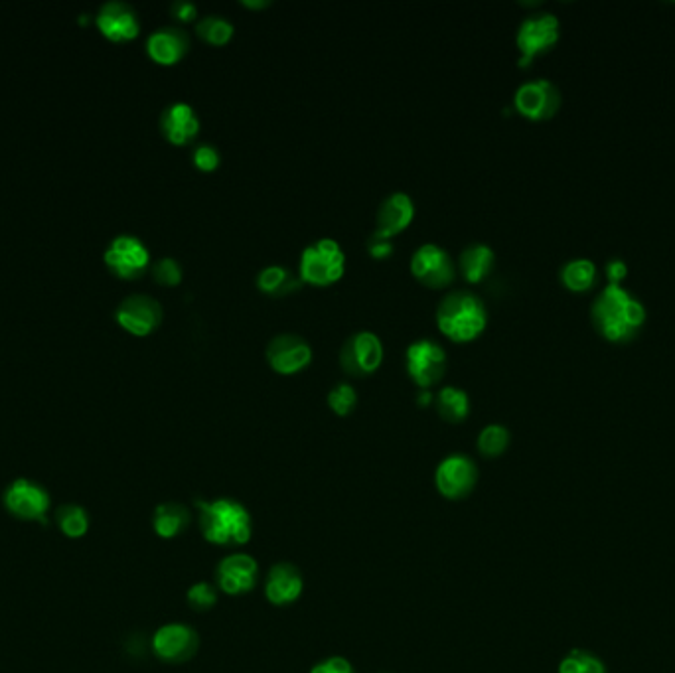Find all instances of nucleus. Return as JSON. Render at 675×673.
<instances>
[{
  "label": "nucleus",
  "mask_w": 675,
  "mask_h": 673,
  "mask_svg": "<svg viewBox=\"0 0 675 673\" xmlns=\"http://www.w3.org/2000/svg\"><path fill=\"white\" fill-rule=\"evenodd\" d=\"M216 602H218V591L210 583H196L188 591V604L198 612L212 610L216 606Z\"/></svg>",
  "instance_id": "473e14b6"
},
{
  "label": "nucleus",
  "mask_w": 675,
  "mask_h": 673,
  "mask_svg": "<svg viewBox=\"0 0 675 673\" xmlns=\"http://www.w3.org/2000/svg\"><path fill=\"white\" fill-rule=\"evenodd\" d=\"M150 60L160 66H174L190 52V36L174 26L154 30L147 40Z\"/></svg>",
  "instance_id": "aec40b11"
},
{
  "label": "nucleus",
  "mask_w": 675,
  "mask_h": 673,
  "mask_svg": "<svg viewBox=\"0 0 675 673\" xmlns=\"http://www.w3.org/2000/svg\"><path fill=\"white\" fill-rule=\"evenodd\" d=\"M368 251L374 259H389L393 255V241L391 239H377L370 237Z\"/></svg>",
  "instance_id": "e433bc0d"
},
{
  "label": "nucleus",
  "mask_w": 675,
  "mask_h": 673,
  "mask_svg": "<svg viewBox=\"0 0 675 673\" xmlns=\"http://www.w3.org/2000/svg\"><path fill=\"white\" fill-rule=\"evenodd\" d=\"M559 20L551 12H537L527 16L518 28L516 44L520 48V66L527 68L533 58L551 50L559 40Z\"/></svg>",
  "instance_id": "0eeeda50"
},
{
  "label": "nucleus",
  "mask_w": 675,
  "mask_h": 673,
  "mask_svg": "<svg viewBox=\"0 0 675 673\" xmlns=\"http://www.w3.org/2000/svg\"><path fill=\"white\" fill-rule=\"evenodd\" d=\"M152 277L162 287H176L182 283V265L172 257H162L152 265Z\"/></svg>",
  "instance_id": "2f4dec72"
},
{
  "label": "nucleus",
  "mask_w": 675,
  "mask_h": 673,
  "mask_svg": "<svg viewBox=\"0 0 675 673\" xmlns=\"http://www.w3.org/2000/svg\"><path fill=\"white\" fill-rule=\"evenodd\" d=\"M233 32H235L233 24L220 14H208L196 22L198 38H202L210 46L222 48L225 44H229L233 38Z\"/></svg>",
  "instance_id": "bb28decb"
},
{
  "label": "nucleus",
  "mask_w": 675,
  "mask_h": 673,
  "mask_svg": "<svg viewBox=\"0 0 675 673\" xmlns=\"http://www.w3.org/2000/svg\"><path fill=\"white\" fill-rule=\"evenodd\" d=\"M239 4L245 6V8H251V10H263V8L271 6V0H241Z\"/></svg>",
  "instance_id": "58836bf2"
},
{
  "label": "nucleus",
  "mask_w": 675,
  "mask_h": 673,
  "mask_svg": "<svg viewBox=\"0 0 675 673\" xmlns=\"http://www.w3.org/2000/svg\"><path fill=\"white\" fill-rule=\"evenodd\" d=\"M160 131L176 147L190 145L200 135V117L192 105L176 101L160 115Z\"/></svg>",
  "instance_id": "6ab92c4d"
},
{
  "label": "nucleus",
  "mask_w": 675,
  "mask_h": 673,
  "mask_svg": "<svg viewBox=\"0 0 675 673\" xmlns=\"http://www.w3.org/2000/svg\"><path fill=\"white\" fill-rule=\"evenodd\" d=\"M383 356L385 352L379 336L370 330H360L344 342L340 350V366L344 374L368 377L379 370Z\"/></svg>",
  "instance_id": "6e6552de"
},
{
  "label": "nucleus",
  "mask_w": 675,
  "mask_h": 673,
  "mask_svg": "<svg viewBox=\"0 0 675 673\" xmlns=\"http://www.w3.org/2000/svg\"><path fill=\"white\" fill-rule=\"evenodd\" d=\"M267 362L277 374H299L310 366L312 348L299 334H279L267 344Z\"/></svg>",
  "instance_id": "ddd939ff"
},
{
  "label": "nucleus",
  "mask_w": 675,
  "mask_h": 673,
  "mask_svg": "<svg viewBox=\"0 0 675 673\" xmlns=\"http://www.w3.org/2000/svg\"><path fill=\"white\" fill-rule=\"evenodd\" d=\"M510 447V431L504 425H488L478 435V450L486 458H496Z\"/></svg>",
  "instance_id": "c85d7f7f"
},
{
  "label": "nucleus",
  "mask_w": 675,
  "mask_h": 673,
  "mask_svg": "<svg viewBox=\"0 0 675 673\" xmlns=\"http://www.w3.org/2000/svg\"><path fill=\"white\" fill-rule=\"evenodd\" d=\"M170 14L180 22H192L198 16V6L188 0H176L170 6Z\"/></svg>",
  "instance_id": "f704fd0d"
},
{
  "label": "nucleus",
  "mask_w": 675,
  "mask_h": 673,
  "mask_svg": "<svg viewBox=\"0 0 675 673\" xmlns=\"http://www.w3.org/2000/svg\"><path fill=\"white\" fill-rule=\"evenodd\" d=\"M405 362H407V374L411 375L415 385L423 389L437 385L445 377L447 368H449V356L445 348L439 342L429 340V338H421L409 344Z\"/></svg>",
  "instance_id": "39448f33"
},
{
  "label": "nucleus",
  "mask_w": 675,
  "mask_h": 673,
  "mask_svg": "<svg viewBox=\"0 0 675 673\" xmlns=\"http://www.w3.org/2000/svg\"><path fill=\"white\" fill-rule=\"evenodd\" d=\"M257 579H259L257 561L245 553H233L225 557L218 567V585L231 597L253 591Z\"/></svg>",
  "instance_id": "a211bd4d"
},
{
  "label": "nucleus",
  "mask_w": 675,
  "mask_h": 673,
  "mask_svg": "<svg viewBox=\"0 0 675 673\" xmlns=\"http://www.w3.org/2000/svg\"><path fill=\"white\" fill-rule=\"evenodd\" d=\"M561 281L575 293L589 291L597 281V265L591 259H573L563 265Z\"/></svg>",
  "instance_id": "a878e982"
},
{
  "label": "nucleus",
  "mask_w": 675,
  "mask_h": 673,
  "mask_svg": "<svg viewBox=\"0 0 675 673\" xmlns=\"http://www.w3.org/2000/svg\"><path fill=\"white\" fill-rule=\"evenodd\" d=\"M435 401V397L429 393V391H423L419 397H417V403L421 405V407H427V405H431Z\"/></svg>",
  "instance_id": "ea45409f"
},
{
  "label": "nucleus",
  "mask_w": 675,
  "mask_h": 673,
  "mask_svg": "<svg viewBox=\"0 0 675 673\" xmlns=\"http://www.w3.org/2000/svg\"><path fill=\"white\" fill-rule=\"evenodd\" d=\"M107 267L123 279H137L149 269V247L137 235H117L105 249Z\"/></svg>",
  "instance_id": "9d476101"
},
{
  "label": "nucleus",
  "mask_w": 675,
  "mask_h": 673,
  "mask_svg": "<svg viewBox=\"0 0 675 673\" xmlns=\"http://www.w3.org/2000/svg\"><path fill=\"white\" fill-rule=\"evenodd\" d=\"M415 218V202L405 192H395L387 196L375 218V229L372 237L377 239H393L401 231H405Z\"/></svg>",
  "instance_id": "f3484780"
},
{
  "label": "nucleus",
  "mask_w": 675,
  "mask_h": 673,
  "mask_svg": "<svg viewBox=\"0 0 675 673\" xmlns=\"http://www.w3.org/2000/svg\"><path fill=\"white\" fill-rule=\"evenodd\" d=\"M310 673H354V668L344 658H330L314 666Z\"/></svg>",
  "instance_id": "c9c22d12"
},
{
  "label": "nucleus",
  "mask_w": 675,
  "mask_h": 673,
  "mask_svg": "<svg viewBox=\"0 0 675 673\" xmlns=\"http://www.w3.org/2000/svg\"><path fill=\"white\" fill-rule=\"evenodd\" d=\"M356 403H358V393H356L354 385H350L346 381L334 385L328 393V405L340 417L350 415L356 409Z\"/></svg>",
  "instance_id": "7c9ffc66"
},
{
  "label": "nucleus",
  "mask_w": 675,
  "mask_h": 673,
  "mask_svg": "<svg viewBox=\"0 0 675 673\" xmlns=\"http://www.w3.org/2000/svg\"><path fill=\"white\" fill-rule=\"evenodd\" d=\"M514 105L520 115L531 121L551 119L561 107V91L549 79L527 81L518 87Z\"/></svg>",
  "instance_id": "9b49d317"
},
{
  "label": "nucleus",
  "mask_w": 675,
  "mask_h": 673,
  "mask_svg": "<svg viewBox=\"0 0 675 673\" xmlns=\"http://www.w3.org/2000/svg\"><path fill=\"white\" fill-rule=\"evenodd\" d=\"M162 316L164 312L160 302L141 293L129 295L127 299L121 300L115 312L117 322L135 336H149L150 332H154L160 326Z\"/></svg>",
  "instance_id": "2eb2a0df"
},
{
  "label": "nucleus",
  "mask_w": 675,
  "mask_h": 673,
  "mask_svg": "<svg viewBox=\"0 0 675 673\" xmlns=\"http://www.w3.org/2000/svg\"><path fill=\"white\" fill-rule=\"evenodd\" d=\"M302 593V575L291 563H279L269 571L265 595L275 606H285L299 599Z\"/></svg>",
  "instance_id": "412c9836"
},
{
  "label": "nucleus",
  "mask_w": 675,
  "mask_h": 673,
  "mask_svg": "<svg viewBox=\"0 0 675 673\" xmlns=\"http://www.w3.org/2000/svg\"><path fill=\"white\" fill-rule=\"evenodd\" d=\"M95 24L103 36L113 42L133 40L141 32V22L135 8L121 0L105 2L95 14Z\"/></svg>",
  "instance_id": "dca6fc26"
},
{
  "label": "nucleus",
  "mask_w": 675,
  "mask_h": 673,
  "mask_svg": "<svg viewBox=\"0 0 675 673\" xmlns=\"http://www.w3.org/2000/svg\"><path fill=\"white\" fill-rule=\"evenodd\" d=\"M190 524H192L190 510L186 506L174 504V502L160 504L154 510V516H152V527H154L156 535L162 537V539H172V537L184 533L190 527Z\"/></svg>",
  "instance_id": "b1692460"
},
{
  "label": "nucleus",
  "mask_w": 675,
  "mask_h": 673,
  "mask_svg": "<svg viewBox=\"0 0 675 673\" xmlns=\"http://www.w3.org/2000/svg\"><path fill=\"white\" fill-rule=\"evenodd\" d=\"M559 673H606V668L591 652L573 650L561 660Z\"/></svg>",
  "instance_id": "c756f323"
},
{
  "label": "nucleus",
  "mask_w": 675,
  "mask_h": 673,
  "mask_svg": "<svg viewBox=\"0 0 675 673\" xmlns=\"http://www.w3.org/2000/svg\"><path fill=\"white\" fill-rule=\"evenodd\" d=\"M606 273H608V279H610V283H614V285H620V283L626 279V275H628V267H626V263H624V261H620V259H614V261H610V263H608V267H606Z\"/></svg>",
  "instance_id": "4c0bfd02"
},
{
  "label": "nucleus",
  "mask_w": 675,
  "mask_h": 673,
  "mask_svg": "<svg viewBox=\"0 0 675 673\" xmlns=\"http://www.w3.org/2000/svg\"><path fill=\"white\" fill-rule=\"evenodd\" d=\"M437 326L452 342H472L488 326V310L470 291H452L437 306Z\"/></svg>",
  "instance_id": "7ed1b4c3"
},
{
  "label": "nucleus",
  "mask_w": 675,
  "mask_h": 673,
  "mask_svg": "<svg viewBox=\"0 0 675 673\" xmlns=\"http://www.w3.org/2000/svg\"><path fill=\"white\" fill-rule=\"evenodd\" d=\"M302 279L283 265H269L257 275V289L269 297H287L297 293Z\"/></svg>",
  "instance_id": "5701e85b"
},
{
  "label": "nucleus",
  "mask_w": 675,
  "mask_h": 673,
  "mask_svg": "<svg viewBox=\"0 0 675 673\" xmlns=\"http://www.w3.org/2000/svg\"><path fill=\"white\" fill-rule=\"evenodd\" d=\"M435 405H437V411H439L441 419H445L447 423H452V425H458V423L466 421V417L470 413L468 393L460 387H454V385L443 387L439 391V395L435 397Z\"/></svg>",
  "instance_id": "393cba45"
},
{
  "label": "nucleus",
  "mask_w": 675,
  "mask_h": 673,
  "mask_svg": "<svg viewBox=\"0 0 675 673\" xmlns=\"http://www.w3.org/2000/svg\"><path fill=\"white\" fill-rule=\"evenodd\" d=\"M413 277L427 289H447L456 279V265L449 251L437 243H423L411 257Z\"/></svg>",
  "instance_id": "423d86ee"
},
{
  "label": "nucleus",
  "mask_w": 675,
  "mask_h": 673,
  "mask_svg": "<svg viewBox=\"0 0 675 673\" xmlns=\"http://www.w3.org/2000/svg\"><path fill=\"white\" fill-rule=\"evenodd\" d=\"M192 162L202 172H214L220 166L222 156H220V152H218L216 147H212V145H200V147H196L194 154H192Z\"/></svg>",
  "instance_id": "72a5a7b5"
},
{
  "label": "nucleus",
  "mask_w": 675,
  "mask_h": 673,
  "mask_svg": "<svg viewBox=\"0 0 675 673\" xmlns=\"http://www.w3.org/2000/svg\"><path fill=\"white\" fill-rule=\"evenodd\" d=\"M593 320L600 334L612 342L632 340L646 322V308L622 285H606L593 304Z\"/></svg>",
  "instance_id": "f257e3e1"
},
{
  "label": "nucleus",
  "mask_w": 675,
  "mask_h": 673,
  "mask_svg": "<svg viewBox=\"0 0 675 673\" xmlns=\"http://www.w3.org/2000/svg\"><path fill=\"white\" fill-rule=\"evenodd\" d=\"M344 271V249L338 241L330 237H322L310 243L300 255V279L302 283H308L312 287H330L344 277Z\"/></svg>",
  "instance_id": "20e7f679"
},
{
  "label": "nucleus",
  "mask_w": 675,
  "mask_h": 673,
  "mask_svg": "<svg viewBox=\"0 0 675 673\" xmlns=\"http://www.w3.org/2000/svg\"><path fill=\"white\" fill-rule=\"evenodd\" d=\"M494 265H496V253L486 243H472L464 247L458 257L460 275L472 285L484 281L494 271Z\"/></svg>",
  "instance_id": "4be33fe9"
},
{
  "label": "nucleus",
  "mask_w": 675,
  "mask_h": 673,
  "mask_svg": "<svg viewBox=\"0 0 675 673\" xmlns=\"http://www.w3.org/2000/svg\"><path fill=\"white\" fill-rule=\"evenodd\" d=\"M200 638L194 628L186 624H166L152 636L154 654L168 664H182L196 656Z\"/></svg>",
  "instance_id": "f8f14e48"
},
{
  "label": "nucleus",
  "mask_w": 675,
  "mask_h": 673,
  "mask_svg": "<svg viewBox=\"0 0 675 673\" xmlns=\"http://www.w3.org/2000/svg\"><path fill=\"white\" fill-rule=\"evenodd\" d=\"M196 508L200 510V529L206 541L220 547H239L251 539V516L239 502L231 498L198 500Z\"/></svg>",
  "instance_id": "f03ea898"
},
{
  "label": "nucleus",
  "mask_w": 675,
  "mask_h": 673,
  "mask_svg": "<svg viewBox=\"0 0 675 673\" xmlns=\"http://www.w3.org/2000/svg\"><path fill=\"white\" fill-rule=\"evenodd\" d=\"M56 520H58V527L62 529V533L70 539H79L87 533L89 529V516L87 512L81 508V506H75V504H68V506H62L56 514Z\"/></svg>",
  "instance_id": "cd10ccee"
},
{
  "label": "nucleus",
  "mask_w": 675,
  "mask_h": 673,
  "mask_svg": "<svg viewBox=\"0 0 675 673\" xmlns=\"http://www.w3.org/2000/svg\"><path fill=\"white\" fill-rule=\"evenodd\" d=\"M4 508L18 520L48 524L46 514L50 510V494L40 484L18 478L4 492Z\"/></svg>",
  "instance_id": "1a4fd4ad"
},
{
  "label": "nucleus",
  "mask_w": 675,
  "mask_h": 673,
  "mask_svg": "<svg viewBox=\"0 0 675 673\" xmlns=\"http://www.w3.org/2000/svg\"><path fill=\"white\" fill-rule=\"evenodd\" d=\"M435 482L445 498L462 500L474 490L478 482V468L472 458L464 454H452L439 464Z\"/></svg>",
  "instance_id": "4468645a"
}]
</instances>
